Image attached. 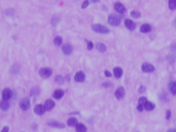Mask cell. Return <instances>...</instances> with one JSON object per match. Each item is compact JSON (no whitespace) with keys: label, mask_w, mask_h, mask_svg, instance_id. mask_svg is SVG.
Wrapping results in <instances>:
<instances>
[{"label":"cell","mask_w":176,"mask_h":132,"mask_svg":"<svg viewBox=\"0 0 176 132\" xmlns=\"http://www.w3.org/2000/svg\"><path fill=\"white\" fill-rule=\"evenodd\" d=\"M39 92H40V90L38 87H35L32 88V90H30V96L32 97H35V96H37L39 94Z\"/></svg>","instance_id":"d4e9b609"},{"label":"cell","mask_w":176,"mask_h":132,"mask_svg":"<svg viewBox=\"0 0 176 132\" xmlns=\"http://www.w3.org/2000/svg\"><path fill=\"white\" fill-rule=\"evenodd\" d=\"M125 25L126 26V28L129 30H131V31L134 30L136 28V23L133 21H132L131 19H126L125 21Z\"/></svg>","instance_id":"8fae6325"},{"label":"cell","mask_w":176,"mask_h":132,"mask_svg":"<svg viewBox=\"0 0 176 132\" xmlns=\"http://www.w3.org/2000/svg\"><path fill=\"white\" fill-rule=\"evenodd\" d=\"M62 42H63V38L61 36H56L54 40V43L56 46H60L62 44Z\"/></svg>","instance_id":"cb8c5ba5"},{"label":"cell","mask_w":176,"mask_h":132,"mask_svg":"<svg viewBox=\"0 0 176 132\" xmlns=\"http://www.w3.org/2000/svg\"><path fill=\"white\" fill-rule=\"evenodd\" d=\"M173 25L175 27H176V18L175 19H174V21H173Z\"/></svg>","instance_id":"ee69618b"},{"label":"cell","mask_w":176,"mask_h":132,"mask_svg":"<svg viewBox=\"0 0 176 132\" xmlns=\"http://www.w3.org/2000/svg\"><path fill=\"white\" fill-rule=\"evenodd\" d=\"M168 132H176V129H170Z\"/></svg>","instance_id":"b9f144b4"},{"label":"cell","mask_w":176,"mask_h":132,"mask_svg":"<svg viewBox=\"0 0 176 132\" xmlns=\"http://www.w3.org/2000/svg\"><path fill=\"white\" fill-rule=\"evenodd\" d=\"M67 123H68V126H70V127H74V126H76V125L78 124V120L76 118L72 117L68 120Z\"/></svg>","instance_id":"ffe728a7"},{"label":"cell","mask_w":176,"mask_h":132,"mask_svg":"<svg viewBox=\"0 0 176 132\" xmlns=\"http://www.w3.org/2000/svg\"><path fill=\"white\" fill-rule=\"evenodd\" d=\"M145 90H146L145 87H144V86H141L140 87V88L138 89V92L139 93H142V92H145Z\"/></svg>","instance_id":"e575fe53"},{"label":"cell","mask_w":176,"mask_h":132,"mask_svg":"<svg viewBox=\"0 0 176 132\" xmlns=\"http://www.w3.org/2000/svg\"><path fill=\"white\" fill-rule=\"evenodd\" d=\"M151 25H149L147 23L143 24L141 25L140 27V32L142 33H148L149 32H151Z\"/></svg>","instance_id":"e0dca14e"},{"label":"cell","mask_w":176,"mask_h":132,"mask_svg":"<svg viewBox=\"0 0 176 132\" xmlns=\"http://www.w3.org/2000/svg\"><path fill=\"white\" fill-rule=\"evenodd\" d=\"M102 86H103V87H110L111 86V84L110 82H105L103 83Z\"/></svg>","instance_id":"74e56055"},{"label":"cell","mask_w":176,"mask_h":132,"mask_svg":"<svg viewBox=\"0 0 176 132\" xmlns=\"http://www.w3.org/2000/svg\"><path fill=\"white\" fill-rule=\"evenodd\" d=\"M147 102V99L145 97H140L138 100V104L140 105H144V104Z\"/></svg>","instance_id":"f546056e"},{"label":"cell","mask_w":176,"mask_h":132,"mask_svg":"<svg viewBox=\"0 0 176 132\" xmlns=\"http://www.w3.org/2000/svg\"><path fill=\"white\" fill-rule=\"evenodd\" d=\"M131 16L135 19H138L140 17V13L138 10H132L131 12Z\"/></svg>","instance_id":"f1b7e54d"},{"label":"cell","mask_w":176,"mask_h":132,"mask_svg":"<svg viewBox=\"0 0 176 132\" xmlns=\"http://www.w3.org/2000/svg\"><path fill=\"white\" fill-rule=\"evenodd\" d=\"M96 49L99 51H101V52H105L106 51V46L104 44H103V43H101V42H98L96 45Z\"/></svg>","instance_id":"603a6c76"},{"label":"cell","mask_w":176,"mask_h":132,"mask_svg":"<svg viewBox=\"0 0 176 132\" xmlns=\"http://www.w3.org/2000/svg\"><path fill=\"white\" fill-rule=\"evenodd\" d=\"M171 49L174 52H176V42L172 44V45H171Z\"/></svg>","instance_id":"f35d334b"},{"label":"cell","mask_w":176,"mask_h":132,"mask_svg":"<svg viewBox=\"0 0 176 132\" xmlns=\"http://www.w3.org/2000/svg\"><path fill=\"white\" fill-rule=\"evenodd\" d=\"M89 1L88 0H85V1H84V2L83 3V4H82V6H81V8H83V9H85V8H86L88 6H89Z\"/></svg>","instance_id":"1f68e13d"},{"label":"cell","mask_w":176,"mask_h":132,"mask_svg":"<svg viewBox=\"0 0 176 132\" xmlns=\"http://www.w3.org/2000/svg\"><path fill=\"white\" fill-rule=\"evenodd\" d=\"M93 47H94L93 42H92V41H87V49H88L89 50L92 49Z\"/></svg>","instance_id":"836d02e7"},{"label":"cell","mask_w":176,"mask_h":132,"mask_svg":"<svg viewBox=\"0 0 176 132\" xmlns=\"http://www.w3.org/2000/svg\"><path fill=\"white\" fill-rule=\"evenodd\" d=\"M105 75L106 77H111V73L109 71H106L105 72Z\"/></svg>","instance_id":"ab89813d"},{"label":"cell","mask_w":176,"mask_h":132,"mask_svg":"<svg viewBox=\"0 0 176 132\" xmlns=\"http://www.w3.org/2000/svg\"><path fill=\"white\" fill-rule=\"evenodd\" d=\"M34 111L35 112V114H37L39 116H41V115H43L44 114V112L45 111V108L43 105L38 104L35 107Z\"/></svg>","instance_id":"9c48e42d"},{"label":"cell","mask_w":176,"mask_h":132,"mask_svg":"<svg viewBox=\"0 0 176 132\" xmlns=\"http://www.w3.org/2000/svg\"><path fill=\"white\" fill-rule=\"evenodd\" d=\"M13 95V92L12 90H10V88H5L4 90H3L2 92V99L3 100H7L10 99V98L12 97Z\"/></svg>","instance_id":"8992f818"},{"label":"cell","mask_w":176,"mask_h":132,"mask_svg":"<svg viewBox=\"0 0 176 132\" xmlns=\"http://www.w3.org/2000/svg\"><path fill=\"white\" fill-rule=\"evenodd\" d=\"M48 125L49 126H51V127H57V128H64L65 127V125L59 122H57L56 120H50L48 121Z\"/></svg>","instance_id":"4fadbf2b"},{"label":"cell","mask_w":176,"mask_h":132,"mask_svg":"<svg viewBox=\"0 0 176 132\" xmlns=\"http://www.w3.org/2000/svg\"><path fill=\"white\" fill-rule=\"evenodd\" d=\"M114 9L116 10V12H118V13H121V14L125 13L126 11V8L125 7V6L120 2H116L114 4Z\"/></svg>","instance_id":"ba28073f"},{"label":"cell","mask_w":176,"mask_h":132,"mask_svg":"<svg viewBox=\"0 0 176 132\" xmlns=\"http://www.w3.org/2000/svg\"><path fill=\"white\" fill-rule=\"evenodd\" d=\"M19 106H20L21 109L22 110H28L30 107V102L28 99L27 98H23L20 101L19 103Z\"/></svg>","instance_id":"277c9868"},{"label":"cell","mask_w":176,"mask_h":132,"mask_svg":"<svg viewBox=\"0 0 176 132\" xmlns=\"http://www.w3.org/2000/svg\"><path fill=\"white\" fill-rule=\"evenodd\" d=\"M63 95H64V91L63 90H61V89H58V90H56L54 92L53 97L56 99H60L63 97Z\"/></svg>","instance_id":"9a60e30c"},{"label":"cell","mask_w":176,"mask_h":132,"mask_svg":"<svg viewBox=\"0 0 176 132\" xmlns=\"http://www.w3.org/2000/svg\"><path fill=\"white\" fill-rule=\"evenodd\" d=\"M169 91L173 94V95H176V81L172 82L169 84Z\"/></svg>","instance_id":"7402d4cb"},{"label":"cell","mask_w":176,"mask_h":132,"mask_svg":"<svg viewBox=\"0 0 176 132\" xmlns=\"http://www.w3.org/2000/svg\"><path fill=\"white\" fill-rule=\"evenodd\" d=\"M108 23L112 26H117L121 23V18L116 15H111L108 17Z\"/></svg>","instance_id":"7a4b0ae2"},{"label":"cell","mask_w":176,"mask_h":132,"mask_svg":"<svg viewBox=\"0 0 176 132\" xmlns=\"http://www.w3.org/2000/svg\"><path fill=\"white\" fill-rule=\"evenodd\" d=\"M125 91L123 88L119 87L115 92V96H116V99H118V100L122 99L125 96Z\"/></svg>","instance_id":"30bf717a"},{"label":"cell","mask_w":176,"mask_h":132,"mask_svg":"<svg viewBox=\"0 0 176 132\" xmlns=\"http://www.w3.org/2000/svg\"><path fill=\"white\" fill-rule=\"evenodd\" d=\"M19 67H18L17 65H15V66H13V69H11V72L13 74H16V73H17L19 72Z\"/></svg>","instance_id":"4dcf8cb0"},{"label":"cell","mask_w":176,"mask_h":132,"mask_svg":"<svg viewBox=\"0 0 176 132\" xmlns=\"http://www.w3.org/2000/svg\"><path fill=\"white\" fill-rule=\"evenodd\" d=\"M169 9L171 10L176 9V0H169Z\"/></svg>","instance_id":"484cf974"},{"label":"cell","mask_w":176,"mask_h":132,"mask_svg":"<svg viewBox=\"0 0 176 132\" xmlns=\"http://www.w3.org/2000/svg\"><path fill=\"white\" fill-rule=\"evenodd\" d=\"M171 111L170 110H167L166 113V119H169L170 117H171Z\"/></svg>","instance_id":"8d00e7d4"},{"label":"cell","mask_w":176,"mask_h":132,"mask_svg":"<svg viewBox=\"0 0 176 132\" xmlns=\"http://www.w3.org/2000/svg\"><path fill=\"white\" fill-rule=\"evenodd\" d=\"M144 108L146 110L151 111L155 108V104H154L152 102H150V101H147L144 105Z\"/></svg>","instance_id":"44dd1931"},{"label":"cell","mask_w":176,"mask_h":132,"mask_svg":"<svg viewBox=\"0 0 176 132\" xmlns=\"http://www.w3.org/2000/svg\"><path fill=\"white\" fill-rule=\"evenodd\" d=\"M52 74V71L50 68H43L39 71V75L43 78H48Z\"/></svg>","instance_id":"3957f363"},{"label":"cell","mask_w":176,"mask_h":132,"mask_svg":"<svg viewBox=\"0 0 176 132\" xmlns=\"http://www.w3.org/2000/svg\"><path fill=\"white\" fill-rule=\"evenodd\" d=\"M92 1V2H93V3H96V2H98L100 0H91Z\"/></svg>","instance_id":"7bdbcfd3"},{"label":"cell","mask_w":176,"mask_h":132,"mask_svg":"<svg viewBox=\"0 0 176 132\" xmlns=\"http://www.w3.org/2000/svg\"><path fill=\"white\" fill-rule=\"evenodd\" d=\"M8 131H9V127H4L2 129V131L1 132H8Z\"/></svg>","instance_id":"60d3db41"},{"label":"cell","mask_w":176,"mask_h":132,"mask_svg":"<svg viewBox=\"0 0 176 132\" xmlns=\"http://www.w3.org/2000/svg\"><path fill=\"white\" fill-rule=\"evenodd\" d=\"M92 29L95 32L99 34H108L109 32V29L108 28L101 24H94L92 26Z\"/></svg>","instance_id":"6da1fadb"},{"label":"cell","mask_w":176,"mask_h":132,"mask_svg":"<svg viewBox=\"0 0 176 132\" xmlns=\"http://www.w3.org/2000/svg\"><path fill=\"white\" fill-rule=\"evenodd\" d=\"M6 13L8 15L11 16V15H13V14L15 13V10H13V9H8V10H6Z\"/></svg>","instance_id":"d6a6232c"},{"label":"cell","mask_w":176,"mask_h":132,"mask_svg":"<svg viewBox=\"0 0 176 132\" xmlns=\"http://www.w3.org/2000/svg\"><path fill=\"white\" fill-rule=\"evenodd\" d=\"M123 69L121 67H116L113 69V75L116 78H120L123 75Z\"/></svg>","instance_id":"2e32d148"},{"label":"cell","mask_w":176,"mask_h":132,"mask_svg":"<svg viewBox=\"0 0 176 132\" xmlns=\"http://www.w3.org/2000/svg\"><path fill=\"white\" fill-rule=\"evenodd\" d=\"M85 80V75L83 71H78L74 75V80L76 82H83Z\"/></svg>","instance_id":"52a82bcc"},{"label":"cell","mask_w":176,"mask_h":132,"mask_svg":"<svg viewBox=\"0 0 176 132\" xmlns=\"http://www.w3.org/2000/svg\"><path fill=\"white\" fill-rule=\"evenodd\" d=\"M155 70V67L149 63H144L142 66V71L144 73L153 72Z\"/></svg>","instance_id":"5b68a950"},{"label":"cell","mask_w":176,"mask_h":132,"mask_svg":"<svg viewBox=\"0 0 176 132\" xmlns=\"http://www.w3.org/2000/svg\"><path fill=\"white\" fill-rule=\"evenodd\" d=\"M55 82L58 84L62 85L63 84V82H64L63 77L61 75H56L55 77Z\"/></svg>","instance_id":"4316f807"},{"label":"cell","mask_w":176,"mask_h":132,"mask_svg":"<svg viewBox=\"0 0 176 132\" xmlns=\"http://www.w3.org/2000/svg\"><path fill=\"white\" fill-rule=\"evenodd\" d=\"M137 110H138L139 112H142L144 110V105L138 104V106H137Z\"/></svg>","instance_id":"d590c367"},{"label":"cell","mask_w":176,"mask_h":132,"mask_svg":"<svg viewBox=\"0 0 176 132\" xmlns=\"http://www.w3.org/2000/svg\"><path fill=\"white\" fill-rule=\"evenodd\" d=\"M58 21H59V17H58V16H56V15L53 16V17L52 18V21H51L52 25L55 27L56 25L58 24Z\"/></svg>","instance_id":"83f0119b"},{"label":"cell","mask_w":176,"mask_h":132,"mask_svg":"<svg viewBox=\"0 0 176 132\" xmlns=\"http://www.w3.org/2000/svg\"><path fill=\"white\" fill-rule=\"evenodd\" d=\"M55 105V103L54 101L51 99H48L45 101V105H44V107L45 108V110L47 111H50L53 107H54Z\"/></svg>","instance_id":"5bb4252c"},{"label":"cell","mask_w":176,"mask_h":132,"mask_svg":"<svg viewBox=\"0 0 176 132\" xmlns=\"http://www.w3.org/2000/svg\"><path fill=\"white\" fill-rule=\"evenodd\" d=\"M76 132H86L87 127L83 123H78L76 126Z\"/></svg>","instance_id":"ac0fdd59"},{"label":"cell","mask_w":176,"mask_h":132,"mask_svg":"<svg viewBox=\"0 0 176 132\" xmlns=\"http://www.w3.org/2000/svg\"><path fill=\"white\" fill-rule=\"evenodd\" d=\"M62 51L63 52L64 54L66 55H70L71 53L73 51V48L69 44H66L64 45L62 47Z\"/></svg>","instance_id":"7c38bea8"},{"label":"cell","mask_w":176,"mask_h":132,"mask_svg":"<svg viewBox=\"0 0 176 132\" xmlns=\"http://www.w3.org/2000/svg\"><path fill=\"white\" fill-rule=\"evenodd\" d=\"M9 107H10V104H9V103L7 102V101L4 100L0 102V109L6 111V110H8Z\"/></svg>","instance_id":"d6986e66"}]
</instances>
